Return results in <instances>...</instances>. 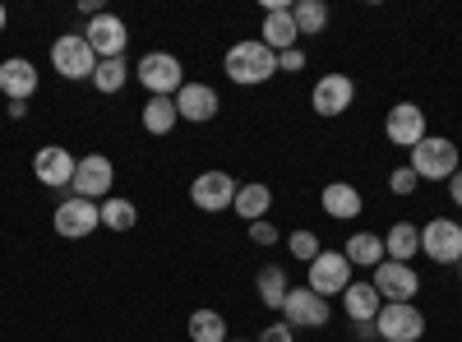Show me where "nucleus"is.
<instances>
[{"label":"nucleus","mask_w":462,"mask_h":342,"mask_svg":"<svg viewBox=\"0 0 462 342\" xmlns=\"http://www.w3.org/2000/svg\"><path fill=\"white\" fill-rule=\"evenodd\" d=\"M5 23H10V10H5V5H0V32H5Z\"/></svg>","instance_id":"obj_38"},{"label":"nucleus","mask_w":462,"mask_h":342,"mask_svg":"<svg viewBox=\"0 0 462 342\" xmlns=\"http://www.w3.org/2000/svg\"><path fill=\"white\" fill-rule=\"evenodd\" d=\"M0 93H5L10 102H28L37 93V65L23 60V56L0 60Z\"/></svg>","instance_id":"obj_18"},{"label":"nucleus","mask_w":462,"mask_h":342,"mask_svg":"<svg viewBox=\"0 0 462 342\" xmlns=\"http://www.w3.org/2000/svg\"><path fill=\"white\" fill-rule=\"evenodd\" d=\"M226 342H241V337H226Z\"/></svg>","instance_id":"obj_40"},{"label":"nucleus","mask_w":462,"mask_h":342,"mask_svg":"<svg viewBox=\"0 0 462 342\" xmlns=\"http://www.w3.org/2000/svg\"><path fill=\"white\" fill-rule=\"evenodd\" d=\"M352 333H356L361 342H379V324H374V319H361V324H352Z\"/></svg>","instance_id":"obj_36"},{"label":"nucleus","mask_w":462,"mask_h":342,"mask_svg":"<svg viewBox=\"0 0 462 342\" xmlns=\"http://www.w3.org/2000/svg\"><path fill=\"white\" fill-rule=\"evenodd\" d=\"M287 245H291V254H296L300 263H315V259H319V236H315V232H291Z\"/></svg>","instance_id":"obj_31"},{"label":"nucleus","mask_w":462,"mask_h":342,"mask_svg":"<svg viewBox=\"0 0 462 342\" xmlns=\"http://www.w3.org/2000/svg\"><path fill=\"white\" fill-rule=\"evenodd\" d=\"M416 250H420L416 222H393V226H389V236H383V254L398 259V263H407V259H416Z\"/></svg>","instance_id":"obj_25"},{"label":"nucleus","mask_w":462,"mask_h":342,"mask_svg":"<svg viewBox=\"0 0 462 342\" xmlns=\"http://www.w3.org/2000/svg\"><path fill=\"white\" fill-rule=\"evenodd\" d=\"M51 65H56L60 79H93L97 51L88 47L84 32H60L56 42H51Z\"/></svg>","instance_id":"obj_4"},{"label":"nucleus","mask_w":462,"mask_h":342,"mask_svg":"<svg viewBox=\"0 0 462 342\" xmlns=\"http://www.w3.org/2000/svg\"><path fill=\"white\" fill-rule=\"evenodd\" d=\"M231 208H236L241 222H263L268 208H273V189H268L263 180H250V185L236 189V204H231Z\"/></svg>","instance_id":"obj_21"},{"label":"nucleus","mask_w":462,"mask_h":342,"mask_svg":"<svg viewBox=\"0 0 462 342\" xmlns=\"http://www.w3.org/2000/svg\"><path fill=\"white\" fill-rule=\"evenodd\" d=\"M448 195H453V204L462 208V167H457V171L448 176Z\"/></svg>","instance_id":"obj_37"},{"label":"nucleus","mask_w":462,"mask_h":342,"mask_svg":"<svg viewBox=\"0 0 462 342\" xmlns=\"http://www.w3.org/2000/svg\"><path fill=\"white\" fill-rule=\"evenodd\" d=\"M420 254L435 259V263H462V222L430 217L420 226Z\"/></svg>","instance_id":"obj_7"},{"label":"nucleus","mask_w":462,"mask_h":342,"mask_svg":"<svg viewBox=\"0 0 462 342\" xmlns=\"http://www.w3.org/2000/svg\"><path fill=\"white\" fill-rule=\"evenodd\" d=\"M383 134H389V143H398V148H411L426 139L430 130H426V111H420L416 102H398L393 111H389V121H383Z\"/></svg>","instance_id":"obj_12"},{"label":"nucleus","mask_w":462,"mask_h":342,"mask_svg":"<svg viewBox=\"0 0 462 342\" xmlns=\"http://www.w3.org/2000/svg\"><path fill=\"white\" fill-rule=\"evenodd\" d=\"M176 121H180V111H176V97H148L143 102V130L148 134H171L176 130Z\"/></svg>","instance_id":"obj_24"},{"label":"nucleus","mask_w":462,"mask_h":342,"mask_svg":"<svg viewBox=\"0 0 462 342\" xmlns=\"http://www.w3.org/2000/svg\"><path fill=\"white\" fill-rule=\"evenodd\" d=\"M416 180H420V176H416L411 167H398V171L389 176V189H393V195H402V199H407V195H416Z\"/></svg>","instance_id":"obj_32"},{"label":"nucleus","mask_w":462,"mask_h":342,"mask_svg":"<svg viewBox=\"0 0 462 342\" xmlns=\"http://www.w3.org/2000/svg\"><path fill=\"white\" fill-rule=\"evenodd\" d=\"M379 291H374V282H352L342 291V310H346V319L352 324H361V319H374L379 315Z\"/></svg>","instance_id":"obj_22"},{"label":"nucleus","mask_w":462,"mask_h":342,"mask_svg":"<svg viewBox=\"0 0 462 342\" xmlns=\"http://www.w3.org/2000/svg\"><path fill=\"white\" fill-rule=\"evenodd\" d=\"M111 185H116V167H111L106 153L79 158V167H74V180H69L74 195H79V199H93V204L111 199Z\"/></svg>","instance_id":"obj_8"},{"label":"nucleus","mask_w":462,"mask_h":342,"mask_svg":"<svg viewBox=\"0 0 462 342\" xmlns=\"http://www.w3.org/2000/svg\"><path fill=\"white\" fill-rule=\"evenodd\" d=\"M217 88H208V84H185L180 93H176V111H180V121H189V125H208L213 116H217Z\"/></svg>","instance_id":"obj_17"},{"label":"nucleus","mask_w":462,"mask_h":342,"mask_svg":"<svg viewBox=\"0 0 462 342\" xmlns=\"http://www.w3.org/2000/svg\"><path fill=\"white\" fill-rule=\"evenodd\" d=\"M259 42L268 47V51H291L296 42H300V32H296V19H291V10H273V14H263V32H259Z\"/></svg>","instance_id":"obj_20"},{"label":"nucleus","mask_w":462,"mask_h":342,"mask_svg":"<svg viewBox=\"0 0 462 342\" xmlns=\"http://www.w3.org/2000/svg\"><path fill=\"white\" fill-rule=\"evenodd\" d=\"M291 19H296V32L300 37H315V32L328 28V5H324V0H296Z\"/></svg>","instance_id":"obj_27"},{"label":"nucleus","mask_w":462,"mask_h":342,"mask_svg":"<svg viewBox=\"0 0 462 342\" xmlns=\"http://www.w3.org/2000/svg\"><path fill=\"white\" fill-rule=\"evenodd\" d=\"M305 287H310L315 296H342L346 287H352V259H346L342 250H319V259L305 269Z\"/></svg>","instance_id":"obj_5"},{"label":"nucleus","mask_w":462,"mask_h":342,"mask_svg":"<svg viewBox=\"0 0 462 342\" xmlns=\"http://www.w3.org/2000/svg\"><path fill=\"white\" fill-rule=\"evenodd\" d=\"M319 204H324V213L337 217V222H352V217H361V208H365L361 189H356L352 180H328L324 195H319Z\"/></svg>","instance_id":"obj_19"},{"label":"nucleus","mask_w":462,"mask_h":342,"mask_svg":"<svg viewBox=\"0 0 462 342\" xmlns=\"http://www.w3.org/2000/svg\"><path fill=\"white\" fill-rule=\"evenodd\" d=\"M134 79L148 88V97H176L185 88V69L171 51H148L139 65H134Z\"/></svg>","instance_id":"obj_2"},{"label":"nucleus","mask_w":462,"mask_h":342,"mask_svg":"<svg viewBox=\"0 0 462 342\" xmlns=\"http://www.w3.org/2000/svg\"><path fill=\"white\" fill-rule=\"evenodd\" d=\"M259 342H296V328H291L287 319H273V324L259 333Z\"/></svg>","instance_id":"obj_34"},{"label":"nucleus","mask_w":462,"mask_h":342,"mask_svg":"<svg viewBox=\"0 0 462 342\" xmlns=\"http://www.w3.org/2000/svg\"><path fill=\"white\" fill-rule=\"evenodd\" d=\"M125 79H130V65H125V56L121 60H97V69H93V88L97 93H121L125 88Z\"/></svg>","instance_id":"obj_29"},{"label":"nucleus","mask_w":462,"mask_h":342,"mask_svg":"<svg viewBox=\"0 0 462 342\" xmlns=\"http://www.w3.org/2000/svg\"><path fill=\"white\" fill-rule=\"evenodd\" d=\"M374 291H379V300H411L420 291V278H416L411 263L383 259L379 269H374Z\"/></svg>","instance_id":"obj_15"},{"label":"nucleus","mask_w":462,"mask_h":342,"mask_svg":"<svg viewBox=\"0 0 462 342\" xmlns=\"http://www.w3.org/2000/svg\"><path fill=\"white\" fill-rule=\"evenodd\" d=\"M374 324H379V342H420V333H426V315L411 300H383Z\"/></svg>","instance_id":"obj_6"},{"label":"nucleus","mask_w":462,"mask_h":342,"mask_svg":"<svg viewBox=\"0 0 462 342\" xmlns=\"http://www.w3.org/2000/svg\"><path fill=\"white\" fill-rule=\"evenodd\" d=\"M278 69H291V74H296V69H305V51H300V47L282 51V56H278Z\"/></svg>","instance_id":"obj_35"},{"label":"nucleus","mask_w":462,"mask_h":342,"mask_svg":"<svg viewBox=\"0 0 462 342\" xmlns=\"http://www.w3.org/2000/svg\"><path fill=\"white\" fill-rule=\"evenodd\" d=\"M222 69H226V79H231V84L254 88V84H268V79L278 74V51H268L259 37H250V42H236V47L226 51Z\"/></svg>","instance_id":"obj_1"},{"label":"nucleus","mask_w":462,"mask_h":342,"mask_svg":"<svg viewBox=\"0 0 462 342\" xmlns=\"http://www.w3.org/2000/svg\"><path fill=\"white\" fill-rule=\"evenodd\" d=\"M352 102H356L352 74H324V79L315 84V93H310V106L319 111V116H342Z\"/></svg>","instance_id":"obj_16"},{"label":"nucleus","mask_w":462,"mask_h":342,"mask_svg":"<svg viewBox=\"0 0 462 342\" xmlns=\"http://www.w3.org/2000/svg\"><path fill=\"white\" fill-rule=\"evenodd\" d=\"M189 342H226V319L217 310H195L189 315Z\"/></svg>","instance_id":"obj_28"},{"label":"nucleus","mask_w":462,"mask_h":342,"mask_svg":"<svg viewBox=\"0 0 462 342\" xmlns=\"http://www.w3.org/2000/svg\"><path fill=\"white\" fill-rule=\"evenodd\" d=\"M51 226H56V232H60L65 241H84V236H93L97 226H102V204H93V199H79V195H69V199L56 208Z\"/></svg>","instance_id":"obj_9"},{"label":"nucleus","mask_w":462,"mask_h":342,"mask_svg":"<svg viewBox=\"0 0 462 342\" xmlns=\"http://www.w3.org/2000/svg\"><path fill=\"white\" fill-rule=\"evenodd\" d=\"M328 300L324 296H315L310 287H291L287 291V306H282V319L291 324V328H324L328 324Z\"/></svg>","instance_id":"obj_13"},{"label":"nucleus","mask_w":462,"mask_h":342,"mask_svg":"<svg viewBox=\"0 0 462 342\" xmlns=\"http://www.w3.org/2000/svg\"><path fill=\"white\" fill-rule=\"evenodd\" d=\"M74 167H79V158H74L69 148H60V143L37 148V158H32V176L42 180L47 189H65L74 180Z\"/></svg>","instance_id":"obj_14"},{"label":"nucleus","mask_w":462,"mask_h":342,"mask_svg":"<svg viewBox=\"0 0 462 342\" xmlns=\"http://www.w3.org/2000/svg\"><path fill=\"white\" fill-rule=\"evenodd\" d=\"M420 180H448L457 171V143L444 134H426L411 148V162H407Z\"/></svg>","instance_id":"obj_3"},{"label":"nucleus","mask_w":462,"mask_h":342,"mask_svg":"<svg viewBox=\"0 0 462 342\" xmlns=\"http://www.w3.org/2000/svg\"><path fill=\"white\" fill-rule=\"evenodd\" d=\"M250 241H254V245H278L282 232H278L273 222H250Z\"/></svg>","instance_id":"obj_33"},{"label":"nucleus","mask_w":462,"mask_h":342,"mask_svg":"<svg viewBox=\"0 0 462 342\" xmlns=\"http://www.w3.org/2000/svg\"><path fill=\"white\" fill-rule=\"evenodd\" d=\"M84 37H88V47L97 51V60H121V56H125V42H130V28H125L121 14L102 10L97 19H88Z\"/></svg>","instance_id":"obj_10"},{"label":"nucleus","mask_w":462,"mask_h":342,"mask_svg":"<svg viewBox=\"0 0 462 342\" xmlns=\"http://www.w3.org/2000/svg\"><path fill=\"white\" fill-rule=\"evenodd\" d=\"M352 263H361V269H379L383 259V236L379 232H352V241H346V250H342Z\"/></svg>","instance_id":"obj_23"},{"label":"nucleus","mask_w":462,"mask_h":342,"mask_svg":"<svg viewBox=\"0 0 462 342\" xmlns=\"http://www.w3.org/2000/svg\"><path fill=\"white\" fill-rule=\"evenodd\" d=\"M236 189L241 185L226 171H199L195 185H189V199H195V208H204V213H222V208L236 204Z\"/></svg>","instance_id":"obj_11"},{"label":"nucleus","mask_w":462,"mask_h":342,"mask_svg":"<svg viewBox=\"0 0 462 342\" xmlns=\"http://www.w3.org/2000/svg\"><path fill=\"white\" fill-rule=\"evenodd\" d=\"M457 278H462V263H457Z\"/></svg>","instance_id":"obj_39"},{"label":"nucleus","mask_w":462,"mask_h":342,"mask_svg":"<svg viewBox=\"0 0 462 342\" xmlns=\"http://www.w3.org/2000/svg\"><path fill=\"white\" fill-rule=\"evenodd\" d=\"M134 222H139V208L130 199H121V195L102 199V226H111V232H130Z\"/></svg>","instance_id":"obj_30"},{"label":"nucleus","mask_w":462,"mask_h":342,"mask_svg":"<svg viewBox=\"0 0 462 342\" xmlns=\"http://www.w3.org/2000/svg\"><path fill=\"white\" fill-rule=\"evenodd\" d=\"M254 287H259V300H263V306L268 310H282L287 306V273L278 269V263H263V269H259V278H254Z\"/></svg>","instance_id":"obj_26"}]
</instances>
